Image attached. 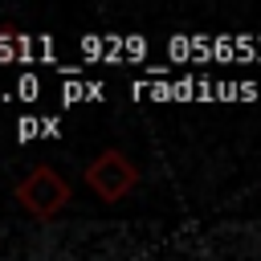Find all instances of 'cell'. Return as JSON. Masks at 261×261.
<instances>
[{
    "label": "cell",
    "instance_id": "6da1fadb",
    "mask_svg": "<svg viewBox=\"0 0 261 261\" xmlns=\"http://www.w3.org/2000/svg\"><path fill=\"white\" fill-rule=\"evenodd\" d=\"M139 184V167L130 155H122L118 147H106L98 151L90 163H86V188L106 200V204H118L122 196H130V188Z\"/></svg>",
    "mask_w": 261,
    "mask_h": 261
},
{
    "label": "cell",
    "instance_id": "7a4b0ae2",
    "mask_svg": "<svg viewBox=\"0 0 261 261\" xmlns=\"http://www.w3.org/2000/svg\"><path fill=\"white\" fill-rule=\"evenodd\" d=\"M16 204H20L33 220H53V216L69 204V184H65L49 163H41V167H33V171L16 184Z\"/></svg>",
    "mask_w": 261,
    "mask_h": 261
}]
</instances>
